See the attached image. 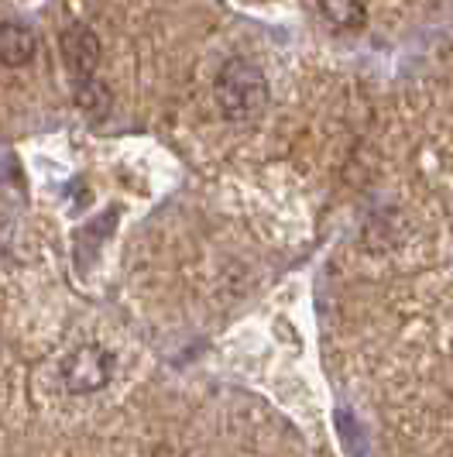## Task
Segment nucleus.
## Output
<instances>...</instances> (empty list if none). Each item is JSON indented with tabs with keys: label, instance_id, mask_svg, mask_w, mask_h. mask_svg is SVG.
Segmentation results:
<instances>
[{
	"label": "nucleus",
	"instance_id": "f257e3e1",
	"mask_svg": "<svg viewBox=\"0 0 453 457\" xmlns=\"http://www.w3.org/2000/svg\"><path fill=\"white\" fill-rule=\"evenodd\" d=\"M217 104L226 120L254 124L268 107V79L248 59H230L217 76Z\"/></svg>",
	"mask_w": 453,
	"mask_h": 457
},
{
	"label": "nucleus",
	"instance_id": "f03ea898",
	"mask_svg": "<svg viewBox=\"0 0 453 457\" xmlns=\"http://www.w3.org/2000/svg\"><path fill=\"white\" fill-rule=\"evenodd\" d=\"M113 378V354L100 344H83L76 347L62 365V382L72 395H90L100 392Z\"/></svg>",
	"mask_w": 453,
	"mask_h": 457
},
{
	"label": "nucleus",
	"instance_id": "7ed1b4c3",
	"mask_svg": "<svg viewBox=\"0 0 453 457\" xmlns=\"http://www.w3.org/2000/svg\"><path fill=\"white\" fill-rule=\"evenodd\" d=\"M62 59H66V69L76 76V83L79 79H93L96 76V66H100V38L93 35L90 28H83V24H76V28H69L62 31Z\"/></svg>",
	"mask_w": 453,
	"mask_h": 457
},
{
	"label": "nucleus",
	"instance_id": "20e7f679",
	"mask_svg": "<svg viewBox=\"0 0 453 457\" xmlns=\"http://www.w3.org/2000/svg\"><path fill=\"white\" fill-rule=\"evenodd\" d=\"M35 59V35L24 24H0V62L11 69H21Z\"/></svg>",
	"mask_w": 453,
	"mask_h": 457
},
{
	"label": "nucleus",
	"instance_id": "39448f33",
	"mask_svg": "<svg viewBox=\"0 0 453 457\" xmlns=\"http://www.w3.org/2000/svg\"><path fill=\"white\" fill-rule=\"evenodd\" d=\"M319 11L340 31H361L364 21H367L364 0H319Z\"/></svg>",
	"mask_w": 453,
	"mask_h": 457
},
{
	"label": "nucleus",
	"instance_id": "423d86ee",
	"mask_svg": "<svg viewBox=\"0 0 453 457\" xmlns=\"http://www.w3.org/2000/svg\"><path fill=\"white\" fill-rule=\"evenodd\" d=\"M76 104L86 111V114L100 117L111 111V93H107V87L93 76V79H79L76 83Z\"/></svg>",
	"mask_w": 453,
	"mask_h": 457
}]
</instances>
